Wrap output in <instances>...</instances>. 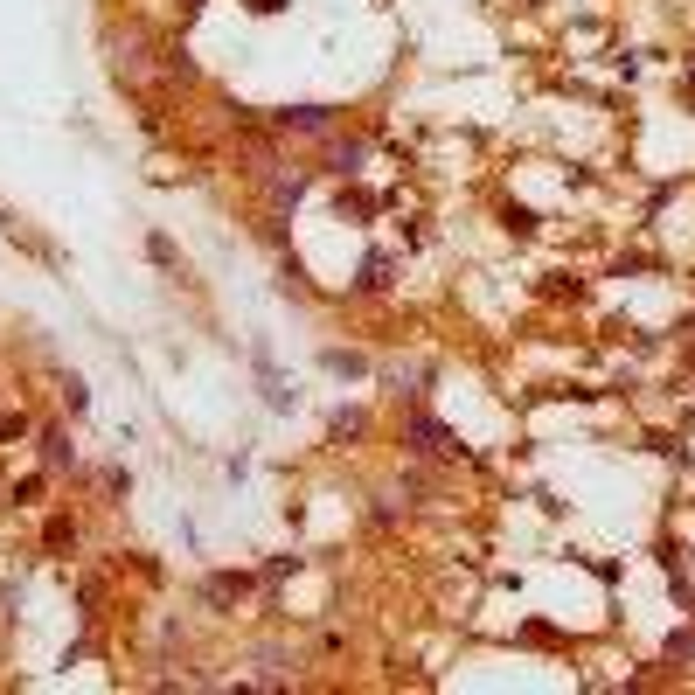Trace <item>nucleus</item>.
<instances>
[{"mask_svg": "<svg viewBox=\"0 0 695 695\" xmlns=\"http://www.w3.org/2000/svg\"><path fill=\"white\" fill-rule=\"evenodd\" d=\"M417 438H424V452H459L446 438V424H431V417H417Z\"/></svg>", "mask_w": 695, "mask_h": 695, "instance_id": "1", "label": "nucleus"}, {"mask_svg": "<svg viewBox=\"0 0 695 695\" xmlns=\"http://www.w3.org/2000/svg\"><path fill=\"white\" fill-rule=\"evenodd\" d=\"M286 125H306V132H320V125H328V112H320V105H299V112H286Z\"/></svg>", "mask_w": 695, "mask_h": 695, "instance_id": "2", "label": "nucleus"}]
</instances>
